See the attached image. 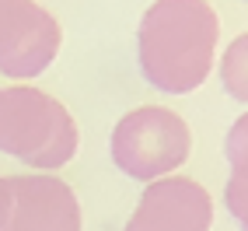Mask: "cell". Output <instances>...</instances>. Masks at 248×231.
<instances>
[{
  "label": "cell",
  "mask_w": 248,
  "mask_h": 231,
  "mask_svg": "<svg viewBox=\"0 0 248 231\" xmlns=\"http://www.w3.org/2000/svg\"><path fill=\"white\" fill-rule=\"evenodd\" d=\"M220 18L206 0H154L137 28V60L164 95H189L206 81Z\"/></svg>",
  "instance_id": "obj_1"
},
{
  "label": "cell",
  "mask_w": 248,
  "mask_h": 231,
  "mask_svg": "<svg viewBox=\"0 0 248 231\" xmlns=\"http://www.w3.org/2000/svg\"><path fill=\"white\" fill-rule=\"evenodd\" d=\"M0 151L31 168H60L77 151V123L63 102L31 84L0 88Z\"/></svg>",
  "instance_id": "obj_2"
},
{
  "label": "cell",
  "mask_w": 248,
  "mask_h": 231,
  "mask_svg": "<svg viewBox=\"0 0 248 231\" xmlns=\"http://www.w3.org/2000/svg\"><path fill=\"white\" fill-rule=\"evenodd\" d=\"M192 151V133L186 119L171 109L143 105L126 112L112 130V161L129 179L157 182L168 179Z\"/></svg>",
  "instance_id": "obj_3"
},
{
  "label": "cell",
  "mask_w": 248,
  "mask_h": 231,
  "mask_svg": "<svg viewBox=\"0 0 248 231\" xmlns=\"http://www.w3.org/2000/svg\"><path fill=\"white\" fill-rule=\"evenodd\" d=\"M63 42L60 21L35 0H0V74L14 81L39 77Z\"/></svg>",
  "instance_id": "obj_4"
},
{
  "label": "cell",
  "mask_w": 248,
  "mask_h": 231,
  "mask_svg": "<svg viewBox=\"0 0 248 231\" xmlns=\"http://www.w3.org/2000/svg\"><path fill=\"white\" fill-rule=\"evenodd\" d=\"M213 200L189 175H168L143 189L123 231H210Z\"/></svg>",
  "instance_id": "obj_5"
},
{
  "label": "cell",
  "mask_w": 248,
  "mask_h": 231,
  "mask_svg": "<svg viewBox=\"0 0 248 231\" xmlns=\"http://www.w3.org/2000/svg\"><path fill=\"white\" fill-rule=\"evenodd\" d=\"M7 231H80V203L56 175H11Z\"/></svg>",
  "instance_id": "obj_6"
},
{
  "label": "cell",
  "mask_w": 248,
  "mask_h": 231,
  "mask_svg": "<svg viewBox=\"0 0 248 231\" xmlns=\"http://www.w3.org/2000/svg\"><path fill=\"white\" fill-rule=\"evenodd\" d=\"M220 84L231 98L248 105V32L238 35L224 49V60H220Z\"/></svg>",
  "instance_id": "obj_7"
},
{
  "label": "cell",
  "mask_w": 248,
  "mask_h": 231,
  "mask_svg": "<svg viewBox=\"0 0 248 231\" xmlns=\"http://www.w3.org/2000/svg\"><path fill=\"white\" fill-rule=\"evenodd\" d=\"M224 154H227V165H231V175L248 182V112H241L231 123L227 140H224Z\"/></svg>",
  "instance_id": "obj_8"
},
{
  "label": "cell",
  "mask_w": 248,
  "mask_h": 231,
  "mask_svg": "<svg viewBox=\"0 0 248 231\" xmlns=\"http://www.w3.org/2000/svg\"><path fill=\"white\" fill-rule=\"evenodd\" d=\"M7 221H11V186L7 179H0V231H7Z\"/></svg>",
  "instance_id": "obj_9"
}]
</instances>
